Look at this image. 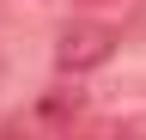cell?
<instances>
[{"instance_id": "6da1fadb", "label": "cell", "mask_w": 146, "mask_h": 140, "mask_svg": "<svg viewBox=\"0 0 146 140\" xmlns=\"http://www.w3.org/2000/svg\"><path fill=\"white\" fill-rule=\"evenodd\" d=\"M116 31L98 25V19H73L61 25V37H55V73L61 79H85V73H98V67L116 55Z\"/></svg>"}, {"instance_id": "7a4b0ae2", "label": "cell", "mask_w": 146, "mask_h": 140, "mask_svg": "<svg viewBox=\"0 0 146 140\" xmlns=\"http://www.w3.org/2000/svg\"><path fill=\"white\" fill-rule=\"evenodd\" d=\"M79 110H85V92H79V85H55V92L36 104L43 122H79Z\"/></svg>"}, {"instance_id": "3957f363", "label": "cell", "mask_w": 146, "mask_h": 140, "mask_svg": "<svg viewBox=\"0 0 146 140\" xmlns=\"http://www.w3.org/2000/svg\"><path fill=\"white\" fill-rule=\"evenodd\" d=\"M79 6H104V0H79Z\"/></svg>"}]
</instances>
